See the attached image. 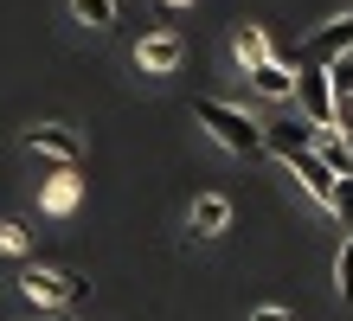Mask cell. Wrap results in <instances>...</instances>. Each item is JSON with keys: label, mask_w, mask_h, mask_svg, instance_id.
<instances>
[{"label": "cell", "mask_w": 353, "mask_h": 321, "mask_svg": "<svg viewBox=\"0 0 353 321\" xmlns=\"http://www.w3.org/2000/svg\"><path fill=\"white\" fill-rule=\"evenodd\" d=\"M193 122L212 135L225 155H238V161H257L263 155V122H251L238 110V103H219V97H199L193 103Z\"/></svg>", "instance_id": "cell-1"}, {"label": "cell", "mask_w": 353, "mask_h": 321, "mask_svg": "<svg viewBox=\"0 0 353 321\" xmlns=\"http://www.w3.org/2000/svg\"><path fill=\"white\" fill-rule=\"evenodd\" d=\"M19 295H26L32 309H77L90 295V276L52 270V264H26V270H19Z\"/></svg>", "instance_id": "cell-2"}, {"label": "cell", "mask_w": 353, "mask_h": 321, "mask_svg": "<svg viewBox=\"0 0 353 321\" xmlns=\"http://www.w3.org/2000/svg\"><path fill=\"white\" fill-rule=\"evenodd\" d=\"M19 148H26L32 161H52V167H77L84 161V135L65 122H26L19 128Z\"/></svg>", "instance_id": "cell-3"}, {"label": "cell", "mask_w": 353, "mask_h": 321, "mask_svg": "<svg viewBox=\"0 0 353 321\" xmlns=\"http://www.w3.org/2000/svg\"><path fill=\"white\" fill-rule=\"evenodd\" d=\"M296 103H302L308 128H347V116H341V103H334L321 71H296Z\"/></svg>", "instance_id": "cell-4"}, {"label": "cell", "mask_w": 353, "mask_h": 321, "mask_svg": "<svg viewBox=\"0 0 353 321\" xmlns=\"http://www.w3.org/2000/svg\"><path fill=\"white\" fill-rule=\"evenodd\" d=\"M180 58H186L180 32H174V26H161V32H141V46H135V71H141V77H174V71H180Z\"/></svg>", "instance_id": "cell-5"}, {"label": "cell", "mask_w": 353, "mask_h": 321, "mask_svg": "<svg viewBox=\"0 0 353 321\" xmlns=\"http://www.w3.org/2000/svg\"><path fill=\"white\" fill-rule=\"evenodd\" d=\"M77 206H84V180H77V167H52V174L39 180V212H46V219H71Z\"/></svg>", "instance_id": "cell-6"}, {"label": "cell", "mask_w": 353, "mask_h": 321, "mask_svg": "<svg viewBox=\"0 0 353 321\" xmlns=\"http://www.w3.org/2000/svg\"><path fill=\"white\" fill-rule=\"evenodd\" d=\"M334 58H353V13H341V19H327L321 32H308V64H334Z\"/></svg>", "instance_id": "cell-7"}, {"label": "cell", "mask_w": 353, "mask_h": 321, "mask_svg": "<svg viewBox=\"0 0 353 321\" xmlns=\"http://www.w3.org/2000/svg\"><path fill=\"white\" fill-rule=\"evenodd\" d=\"M186 231H193V238H225V231H232V200H225V193H199V200L186 206Z\"/></svg>", "instance_id": "cell-8"}, {"label": "cell", "mask_w": 353, "mask_h": 321, "mask_svg": "<svg viewBox=\"0 0 353 321\" xmlns=\"http://www.w3.org/2000/svg\"><path fill=\"white\" fill-rule=\"evenodd\" d=\"M283 167H296V180H302V193L315 200L321 212H327V186H334V174L321 167V155H315V142L308 148H296V155H283Z\"/></svg>", "instance_id": "cell-9"}, {"label": "cell", "mask_w": 353, "mask_h": 321, "mask_svg": "<svg viewBox=\"0 0 353 321\" xmlns=\"http://www.w3.org/2000/svg\"><path fill=\"white\" fill-rule=\"evenodd\" d=\"M244 77H251V90L270 97V103H289V97H296V71H289L283 58H263L257 71H244Z\"/></svg>", "instance_id": "cell-10"}, {"label": "cell", "mask_w": 353, "mask_h": 321, "mask_svg": "<svg viewBox=\"0 0 353 321\" xmlns=\"http://www.w3.org/2000/svg\"><path fill=\"white\" fill-rule=\"evenodd\" d=\"M315 155L327 174H353V128H315Z\"/></svg>", "instance_id": "cell-11"}, {"label": "cell", "mask_w": 353, "mask_h": 321, "mask_svg": "<svg viewBox=\"0 0 353 321\" xmlns=\"http://www.w3.org/2000/svg\"><path fill=\"white\" fill-rule=\"evenodd\" d=\"M232 58H238V71H257V64L270 58V32H263V26H251V19H244V26L232 32Z\"/></svg>", "instance_id": "cell-12"}, {"label": "cell", "mask_w": 353, "mask_h": 321, "mask_svg": "<svg viewBox=\"0 0 353 321\" xmlns=\"http://www.w3.org/2000/svg\"><path fill=\"white\" fill-rule=\"evenodd\" d=\"M71 19L90 32H110L116 26V0H71Z\"/></svg>", "instance_id": "cell-13"}, {"label": "cell", "mask_w": 353, "mask_h": 321, "mask_svg": "<svg viewBox=\"0 0 353 321\" xmlns=\"http://www.w3.org/2000/svg\"><path fill=\"white\" fill-rule=\"evenodd\" d=\"M327 212L353 231V174H334V186H327Z\"/></svg>", "instance_id": "cell-14"}, {"label": "cell", "mask_w": 353, "mask_h": 321, "mask_svg": "<svg viewBox=\"0 0 353 321\" xmlns=\"http://www.w3.org/2000/svg\"><path fill=\"white\" fill-rule=\"evenodd\" d=\"M334 289H341V302L353 309V231H347V244H341V257H334Z\"/></svg>", "instance_id": "cell-15"}, {"label": "cell", "mask_w": 353, "mask_h": 321, "mask_svg": "<svg viewBox=\"0 0 353 321\" xmlns=\"http://www.w3.org/2000/svg\"><path fill=\"white\" fill-rule=\"evenodd\" d=\"M321 77H327V90H334V103H341V97H353V58L321 64Z\"/></svg>", "instance_id": "cell-16"}, {"label": "cell", "mask_w": 353, "mask_h": 321, "mask_svg": "<svg viewBox=\"0 0 353 321\" xmlns=\"http://www.w3.org/2000/svg\"><path fill=\"white\" fill-rule=\"evenodd\" d=\"M0 251H7V257H26V225H19V219H0Z\"/></svg>", "instance_id": "cell-17"}, {"label": "cell", "mask_w": 353, "mask_h": 321, "mask_svg": "<svg viewBox=\"0 0 353 321\" xmlns=\"http://www.w3.org/2000/svg\"><path fill=\"white\" fill-rule=\"evenodd\" d=\"M251 321H296V315H289L283 302H263V309H251Z\"/></svg>", "instance_id": "cell-18"}, {"label": "cell", "mask_w": 353, "mask_h": 321, "mask_svg": "<svg viewBox=\"0 0 353 321\" xmlns=\"http://www.w3.org/2000/svg\"><path fill=\"white\" fill-rule=\"evenodd\" d=\"M341 116H353V97H341Z\"/></svg>", "instance_id": "cell-19"}, {"label": "cell", "mask_w": 353, "mask_h": 321, "mask_svg": "<svg viewBox=\"0 0 353 321\" xmlns=\"http://www.w3.org/2000/svg\"><path fill=\"white\" fill-rule=\"evenodd\" d=\"M161 7H193V0H161Z\"/></svg>", "instance_id": "cell-20"}, {"label": "cell", "mask_w": 353, "mask_h": 321, "mask_svg": "<svg viewBox=\"0 0 353 321\" xmlns=\"http://www.w3.org/2000/svg\"><path fill=\"white\" fill-rule=\"evenodd\" d=\"M347 13H353V7H347Z\"/></svg>", "instance_id": "cell-21"}]
</instances>
